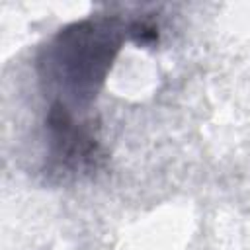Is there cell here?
<instances>
[{"label": "cell", "mask_w": 250, "mask_h": 250, "mask_svg": "<svg viewBox=\"0 0 250 250\" xmlns=\"http://www.w3.org/2000/svg\"><path fill=\"white\" fill-rule=\"evenodd\" d=\"M45 174L62 182L90 176L105 162L98 123L57 104L45 113Z\"/></svg>", "instance_id": "cell-2"}, {"label": "cell", "mask_w": 250, "mask_h": 250, "mask_svg": "<svg viewBox=\"0 0 250 250\" xmlns=\"http://www.w3.org/2000/svg\"><path fill=\"white\" fill-rule=\"evenodd\" d=\"M129 39V20L94 14L61 27L37 55V76L49 104L84 115Z\"/></svg>", "instance_id": "cell-1"}]
</instances>
